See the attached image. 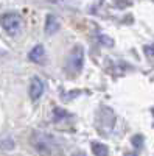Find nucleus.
<instances>
[{
  "label": "nucleus",
  "mask_w": 154,
  "mask_h": 156,
  "mask_svg": "<svg viewBox=\"0 0 154 156\" xmlns=\"http://www.w3.org/2000/svg\"><path fill=\"white\" fill-rule=\"evenodd\" d=\"M44 56H45V50H44L42 45H36V47H33V48L30 50V53H28L30 61L37 62V64L44 61Z\"/></svg>",
  "instance_id": "5"
},
{
  "label": "nucleus",
  "mask_w": 154,
  "mask_h": 156,
  "mask_svg": "<svg viewBox=\"0 0 154 156\" xmlns=\"http://www.w3.org/2000/svg\"><path fill=\"white\" fill-rule=\"evenodd\" d=\"M44 94V81L39 76H33V80L30 83V97L31 100H39Z\"/></svg>",
  "instance_id": "4"
},
{
  "label": "nucleus",
  "mask_w": 154,
  "mask_h": 156,
  "mask_svg": "<svg viewBox=\"0 0 154 156\" xmlns=\"http://www.w3.org/2000/svg\"><path fill=\"white\" fill-rule=\"evenodd\" d=\"M92 151L95 156H109V148L104 144H100V142H94L92 144Z\"/></svg>",
  "instance_id": "7"
},
{
  "label": "nucleus",
  "mask_w": 154,
  "mask_h": 156,
  "mask_svg": "<svg viewBox=\"0 0 154 156\" xmlns=\"http://www.w3.org/2000/svg\"><path fill=\"white\" fill-rule=\"evenodd\" d=\"M31 144L34 145V148L41 154H50L51 153V142L44 134H39V133L34 134L33 139H31Z\"/></svg>",
  "instance_id": "3"
},
{
  "label": "nucleus",
  "mask_w": 154,
  "mask_h": 156,
  "mask_svg": "<svg viewBox=\"0 0 154 156\" xmlns=\"http://www.w3.org/2000/svg\"><path fill=\"white\" fill-rule=\"evenodd\" d=\"M58 28H59L58 19L55 16H51V14L47 16V20H45V33L47 34H53V33L58 31Z\"/></svg>",
  "instance_id": "6"
},
{
  "label": "nucleus",
  "mask_w": 154,
  "mask_h": 156,
  "mask_svg": "<svg viewBox=\"0 0 154 156\" xmlns=\"http://www.w3.org/2000/svg\"><path fill=\"white\" fill-rule=\"evenodd\" d=\"M0 23H2L3 30L8 33V34H17L22 28V17L19 14H16V12H8V14H5L2 17V20H0Z\"/></svg>",
  "instance_id": "1"
},
{
  "label": "nucleus",
  "mask_w": 154,
  "mask_h": 156,
  "mask_svg": "<svg viewBox=\"0 0 154 156\" xmlns=\"http://www.w3.org/2000/svg\"><path fill=\"white\" fill-rule=\"evenodd\" d=\"M83 62H84V50H83L81 45H76L70 51V56H69V61H67V67H69L70 72L78 73L83 69Z\"/></svg>",
  "instance_id": "2"
}]
</instances>
